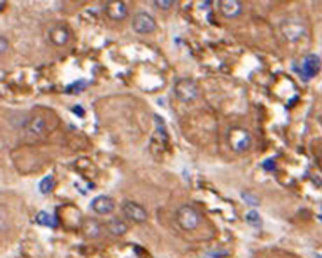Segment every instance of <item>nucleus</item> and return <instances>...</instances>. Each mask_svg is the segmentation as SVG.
Masks as SVG:
<instances>
[{"label": "nucleus", "mask_w": 322, "mask_h": 258, "mask_svg": "<svg viewBox=\"0 0 322 258\" xmlns=\"http://www.w3.org/2000/svg\"><path fill=\"white\" fill-rule=\"evenodd\" d=\"M228 144L235 152H244L251 145V133L241 127H234L228 130Z\"/></svg>", "instance_id": "nucleus-1"}, {"label": "nucleus", "mask_w": 322, "mask_h": 258, "mask_svg": "<svg viewBox=\"0 0 322 258\" xmlns=\"http://www.w3.org/2000/svg\"><path fill=\"white\" fill-rule=\"evenodd\" d=\"M176 219H177L179 226L183 231H194L200 223V216H199L197 210L189 204H185L177 210Z\"/></svg>", "instance_id": "nucleus-2"}, {"label": "nucleus", "mask_w": 322, "mask_h": 258, "mask_svg": "<svg viewBox=\"0 0 322 258\" xmlns=\"http://www.w3.org/2000/svg\"><path fill=\"white\" fill-rule=\"evenodd\" d=\"M174 94L182 102H192L197 97V84L192 78H180L174 84Z\"/></svg>", "instance_id": "nucleus-3"}, {"label": "nucleus", "mask_w": 322, "mask_h": 258, "mask_svg": "<svg viewBox=\"0 0 322 258\" xmlns=\"http://www.w3.org/2000/svg\"><path fill=\"white\" fill-rule=\"evenodd\" d=\"M132 29L136 34H151L155 29L157 23L150 13L145 12H139L136 13L132 19Z\"/></svg>", "instance_id": "nucleus-4"}, {"label": "nucleus", "mask_w": 322, "mask_h": 258, "mask_svg": "<svg viewBox=\"0 0 322 258\" xmlns=\"http://www.w3.org/2000/svg\"><path fill=\"white\" fill-rule=\"evenodd\" d=\"M321 70V58L317 54H308L301 63V74L303 80L314 78Z\"/></svg>", "instance_id": "nucleus-5"}, {"label": "nucleus", "mask_w": 322, "mask_h": 258, "mask_svg": "<svg viewBox=\"0 0 322 258\" xmlns=\"http://www.w3.org/2000/svg\"><path fill=\"white\" fill-rule=\"evenodd\" d=\"M122 212L125 218H128L129 221L136 222V223H142L147 221V210L138 203L125 202L122 204Z\"/></svg>", "instance_id": "nucleus-6"}, {"label": "nucleus", "mask_w": 322, "mask_h": 258, "mask_svg": "<svg viewBox=\"0 0 322 258\" xmlns=\"http://www.w3.org/2000/svg\"><path fill=\"white\" fill-rule=\"evenodd\" d=\"M68 39H70V31L65 25H56L48 31V41L56 47L65 45Z\"/></svg>", "instance_id": "nucleus-7"}, {"label": "nucleus", "mask_w": 322, "mask_h": 258, "mask_svg": "<svg viewBox=\"0 0 322 258\" xmlns=\"http://www.w3.org/2000/svg\"><path fill=\"white\" fill-rule=\"evenodd\" d=\"M282 32L286 39L295 42L305 34V26L298 20H286L282 23Z\"/></svg>", "instance_id": "nucleus-8"}, {"label": "nucleus", "mask_w": 322, "mask_h": 258, "mask_svg": "<svg viewBox=\"0 0 322 258\" xmlns=\"http://www.w3.org/2000/svg\"><path fill=\"white\" fill-rule=\"evenodd\" d=\"M105 12L106 15L114 20H122L128 16V7L125 1H119V0H112L108 1L105 6Z\"/></svg>", "instance_id": "nucleus-9"}, {"label": "nucleus", "mask_w": 322, "mask_h": 258, "mask_svg": "<svg viewBox=\"0 0 322 258\" xmlns=\"http://www.w3.org/2000/svg\"><path fill=\"white\" fill-rule=\"evenodd\" d=\"M90 206H92L93 212L99 213V215H109L114 212L115 202L111 197L102 194V196H96L90 203Z\"/></svg>", "instance_id": "nucleus-10"}, {"label": "nucleus", "mask_w": 322, "mask_h": 258, "mask_svg": "<svg viewBox=\"0 0 322 258\" xmlns=\"http://www.w3.org/2000/svg\"><path fill=\"white\" fill-rule=\"evenodd\" d=\"M219 9L225 18H237L243 12V3L238 0H222L219 1Z\"/></svg>", "instance_id": "nucleus-11"}, {"label": "nucleus", "mask_w": 322, "mask_h": 258, "mask_svg": "<svg viewBox=\"0 0 322 258\" xmlns=\"http://www.w3.org/2000/svg\"><path fill=\"white\" fill-rule=\"evenodd\" d=\"M37 222L41 226H47V228H56L58 225V219L56 215H51L45 210H41L37 215Z\"/></svg>", "instance_id": "nucleus-12"}, {"label": "nucleus", "mask_w": 322, "mask_h": 258, "mask_svg": "<svg viewBox=\"0 0 322 258\" xmlns=\"http://www.w3.org/2000/svg\"><path fill=\"white\" fill-rule=\"evenodd\" d=\"M106 225H108V231L114 235H124L128 231L127 223L122 219H111Z\"/></svg>", "instance_id": "nucleus-13"}, {"label": "nucleus", "mask_w": 322, "mask_h": 258, "mask_svg": "<svg viewBox=\"0 0 322 258\" xmlns=\"http://www.w3.org/2000/svg\"><path fill=\"white\" fill-rule=\"evenodd\" d=\"M54 186H56L54 177H53V176H45V177L41 180V183H39V190H41V193L47 194V193H50V192L54 189Z\"/></svg>", "instance_id": "nucleus-14"}, {"label": "nucleus", "mask_w": 322, "mask_h": 258, "mask_svg": "<svg viewBox=\"0 0 322 258\" xmlns=\"http://www.w3.org/2000/svg\"><path fill=\"white\" fill-rule=\"evenodd\" d=\"M246 221L251 225V226H254V228H258V226H261V218H260V215H258V212L257 210H250L248 213L246 215Z\"/></svg>", "instance_id": "nucleus-15"}, {"label": "nucleus", "mask_w": 322, "mask_h": 258, "mask_svg": "<svg viewBox=\"0 0 322 258\" xmlns=\"http://www.w3.org/2000/svg\"><path fill=\"white\" fill-rule=\"evenodd\" d=\"M84 87H86V83H84L83 80H78L77 83L70 84V86L65 89V92L67 93H80L81 90H84Z\"/></svg>", "instance_id": "nucleus-16"}, {"label": "nucleus", "mask_w": 322, "mask_h": 258, "mask_svg": "<svg viewBox=\"0 0 322 258\" xmlns=\"http://www.w3.org/2000/svg\"><path fill=\"white\" fill-rule=\"evenodd\" d=\"M174 3H176L174 0H155V1H154V4H155L157 7H160V9H169Z\"/></svg>", "instance_id": "nucleus-17"}, {"label": "nucleus", "mask_w": 322, "mask_h": 258, "mask_svg": "<svg viewBox=\"0 0 322 258\" xmlns=\"http://www.w3.org/2000/svg\"><path fill=\"white\" fill-rule=\"evenodd\" d=\"M243 197L248 202V204H253V206H257V204H258V200H257L256 197H253V196H248V193H243Z\"/></svg>", "instance_id": "nucleus-18"}, {"label": "nucleus", "mask_w": 322, "mask_h": 258, "mask_svg": "<svg viewBox=\"0 0 322 258\" xmlns=\"http://www.w3.org/2000/svg\"><path fill=\"white\" fill-rule=\"evenodd\" d=\"M0 41H1V53H4L6 48H7V39L4 37H1L0 38Z\"/></svg>", "instance_id": "nucleus-19"}, {"label": "nucleus", "mask_w": 322, "mask_h": 258, "mask_svg": "<svg viewBox=\"0 0 322 258\" xmlns=\"http://www.w3.org/2000/svg\"><path fill=\"white\" fill-rule=\"evenodd\" d=\"M315 258H322V254H315Z\"/></svg>", "instance_id": "nucleus-20"}, {"label": "nucleus", "mask_w": 322, "mask_h": 258, "mask_svg": "<svg viewBox=\"0 0 322 258\" xmlns=\"http://www.w3.org/2000/svg\"><path fill=\"white\" fill-rule=\"evenodd\" d=\"M318 218H320V219H321V221H322V212H321V213H320V215H318Z\"/></svg>", "instance_id": "nucleus-21"}]
</instances>
